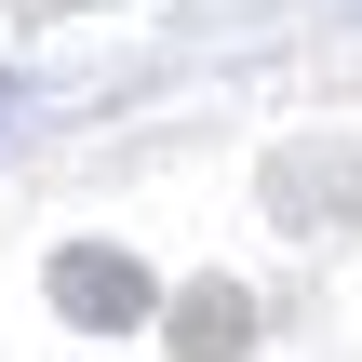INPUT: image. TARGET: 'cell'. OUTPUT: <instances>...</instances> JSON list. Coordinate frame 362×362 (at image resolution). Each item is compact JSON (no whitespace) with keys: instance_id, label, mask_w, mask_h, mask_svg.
Masks as SVG:
<instances>
[{"instance_id":"cell-1","label":"cell","mask_w":362,"mask_h":362,"mask_svg":"<svg viewBox=\"0 0 362 362\" xmlns=\"http://www.w3.org/2000/svg\"><path fill=\"white\" fill-rule=\"evenodd\" d=\"M54 309H81V322H134L148 309V282H134V255H54Z\"/></svg>"},{"instance_id":"cell-2","label":"cell","mask_w":362,"mask_h":362,"mask_svg":"<svg viewBox=\"0 0 362 362\" xmlns=\"http://www.w3.org/2000/svg\"><path fill=\"white\" fill-rule=\"evenodd\" d=\"M175 349H188V362H242V296H228V282L175 296Z\"/></svg>"}]
</instances>
